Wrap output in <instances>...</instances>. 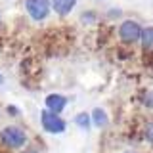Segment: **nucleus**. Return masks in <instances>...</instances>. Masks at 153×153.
Masks as SVG:
<instances>
[{"label":"nucleus","mask_w":153,"mask_h":153,"mask_svg":"<svg viewBox=\"0 0 153 153\" xmlns=\"http://www.w3.org/2000/svg\"><path fill=\"white\" fill-rule=\"evenodd\" d=\"M76 0H50V6L54 8L57 16H69L71 10L75 8Z\"/></svg>","instance_id":"nucleus-6"},{"label":"nucleus","mask_w":153,"mask_h":153,"mask_svg":"<svg viewBox=\"0 0 153 153\" xmlns=\"http://www.w3.org/2000/svg\"><path fill=\"white\" fill-rule=\"evenodd\" d=\"M143 105H146L147 109H153V90L146 92V96H143Z\"/></svg>","instance_id":"nucleus-11"},{"label":"nucleus","mask_w":153,"mask_h":153,"mask_svg":"<svg viewBox=\"0 0 153 153\" xmlns=\"http://www.w3.org/2000/svg\"><path fill=\"white\" fill-rule=\"evenodd\" d=\"M75 123H76V126H80V128H84V130H88L90 128V115L88 113H79L75 117Z\"/></svg>","instance_id":"nucleus-9"},{"label":"nucleus","mask_w":153,"mask_h":153,"mask_svg":"<svg viewBox=\"0 0 153 153\" xmlns=\"http://www.w3.org/2000/svg\"><path fill=\"white\" fill-rule=\"evenodd\" d=\"M123 153H138V151H132V149H128V151H123Z\"/></svg>","instance_id":"nucleus-15"},{"label":"nucleus","mask_w":153,"mask_h":153,"mask_svg":"<svg viewBox=\"0 0 153 153\" xmlns=\"http://www.w3.org/2000/svg\"><path fill=\"white\" fill-rule=\"evenodd\" d=\"M0 84H4V76H2V73H0Z\"/></svg>","instance_id":"nucleus-14"},{"label":"nucleus","mask_w":153,"mask_h":153,"mask_svg":"<svg viewBox=\"0 0 153 153\" xmlns=\"http://www.w3.org/2000/svg\"><path fill=\"white\" fill-rule=\"evenodd\" d=\"M140 35H142V27L138 25L136 21H132V19L123 21L121 27H119V38H121L124 44H134V42H138Z\"/></svg>","instance_id":"nucleus-4"},{"label":"nucleus","mask_w":153,"mask_h":153,"mask_svg":"<svg viewBox=\"0 0 153 153\" xmlns=\"http://www.w3.org/2000/svg\"><path fill=\"white\" fill-rule=\"evenodd\" d=\"M23 153H38V151H35V149H27V151H23Z\"/></svg>","instance_id":"nucleus-13"},{"label":"nucleus","mask_w":153,"mask_h":153,"mask_svg":"<svg viewBox=\"0 0 153 153\" xmlns=\"http://www.w3.org/2000/svg\"><path fill=\"white\" fill-rule=\"evenodd\" d=\"M8 113H12V115H17V109H16V105H8Z\"/></svg>","instance_id":"nucleus-12"},{"label":"nucleus","mask_w":153,"mask_h":153,"mask_svg":"<svg viewBox=\"0 0 153 153\" xmlns=\"http://www.w3.org/2000/svg\"><path fill=\"white\" fill-rule=\"evenodd\" d=\"M25 8H27V13L31 16V19L35 21H42L50 16V0H27L25 2Z\"/></svg>","instance_id":"nucleus-3"},{"label":"nucleus","mask_w":153,"mask_h":153,"mask_svg":"<svg viewBox=\"0 0 153 153\" xmlns=\"http://www.w3.org/2000/svg\"><path fill=\"white\" fill-rule=\"evenodd\" d=\"M40 123H42V128L50 134H61V132H65V128H67L65 121L59 115H54V113L46 111V109L40 113Z\"/></svg>","instance_id":"nucleus-2"},{"label":"nucleus","mask_w":153,"mask_h":153,"mask_svg":"<svg viewBox=\"0 0 153 153\" xmlns=\"http://www.w3.org/2000/svg\"><path fill=\"white\" fill-rule=\"evenodd\" d=\"M142 46H143V50H153V27H146V29H142Z\"/></svg>","instance_id":"nucleus-8"},{"label":"nucleus","mask_w":153,"mask_h":153,"mask_svg":"<svg viewBox=\"0 0 153 153\" xmlns=\"http://www.w3.org/2000/svg\"><path fill=\"white\" fill-rule=\"evenodd\" d=\"M90 123H92L96 128H103L105 124L109 123V117H107V113H105L102 107H96L92 111V115H90Z\"/></svg>","instance_id":"nucleus-7"},{"label":"nucleus","mask_w":153,"mask_h":153,"mask_svg":"<svg viewBox=\"0 0 153 153\" xmlns=\"http://www.w3.org/2000/svg\"><path fill=\"white\" fill-rule=\"evenodd\" d=\"M44 103H46V111H50L54 115H59L67 105V98L61 96V94H48Z\"/></svg>","instance_id":"nucleus-5"},{"label":"nucleus","mask_w":153,"mask_h":153,"mask_svg":"<svg viewBox=\"0 0 153 153\" xmlns=\"http://www.w3.org/2000/svg\"><path fill=\"white\" fill-rule=\"evenodd\" d=\"M143 138H146L147 142L153 143V123H149L146 128H143Z\"/></svg>","instance_id":"nucleus-10"},{"label":"nucleus","mask_w":153,"mask_h":153,"mask_svg":"<svg viewBox=\"0 0 153 153\" xmlns=\"http://www.w3.org/2000/svg\"><path fill=\"white\" fill-rule=\"evenodd\" d=\"M0 142L10 149H19V147H23L27 143V134L19 126L12 124V126H6L0 130Z\"/></svg>","instance_id":"nucleus-1"}]
</instances>
